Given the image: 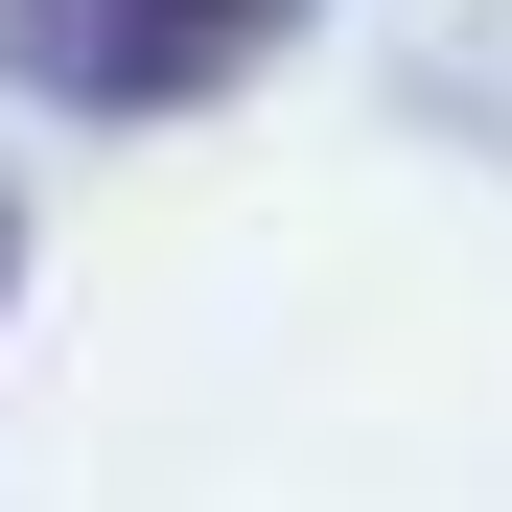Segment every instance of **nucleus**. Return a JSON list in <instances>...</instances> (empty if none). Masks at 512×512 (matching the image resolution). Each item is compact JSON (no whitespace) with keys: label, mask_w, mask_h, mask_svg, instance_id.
Instances as JSON below:
<instances>
[{"label":"nucleus","mask_w":512,"mask_h":512,"mask_svg":"<svg viewBox=\"0 0 512 512\" xmlns=\"http://www.w3.org/2000/svg\"><path fill=\"white\" fill-rule=\"evenodd\" d=\"M280 24H303V0H47L24 70H47V94H187V70L280 47Z\"/></svg>","instance_id":"obj_1"}]
</instances>
